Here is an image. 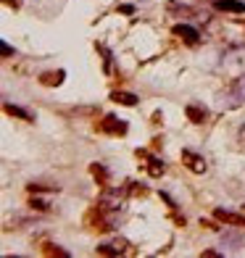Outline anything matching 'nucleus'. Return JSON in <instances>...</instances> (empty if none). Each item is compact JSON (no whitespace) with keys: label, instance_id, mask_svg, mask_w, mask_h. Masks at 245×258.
Segmentation results:
<instances>
[{"label":"nucleus","instance_id":"1a4fd4ad","mask_svg":"<svg viewBox=\"0 0 245 258\" xmlns=\"http://www.w3.org/2000/svg\"><path fill=\"white\" fill-rule=\"evenodd\" d=\"M40 82L45 87H53V85H61L63 82V71H48V74H42Z\"/></svg>","mask_w":245,"mask_h":258},{"label":"nucleus","instance_id":"f3484780","mask_svg":"<svg viewBox=\"0 0 245 258\" xmlns=\"http://www.w3.org/2000/svg\"><path fill=\"white\" fill-rule=\"evenodd\" d=\"M0 53H3V55H11L13 50H11V48H8V45H5V42H0Z\"/></svg>","mask_w":245,"mask_h":258},{"label":"nucleus","instance_id":"f257e3e1","mask_svg":"<svg viewBox=\"0 0 245 258\" xmlns=\"http://www.w3.org/2000/svg\"><path fill=\"white\" fill-rule=\"evenodd\" d=\"M172 32H174L177 37H182L187 45H198V42H201V32H198L195 26H190V24H177Z\"/></svg>","mask_w":245,"mask_h":258},{"label":"nucleus","instance_id":"20e7f679","mask_svg":"<svg viewBox=\"0 0 245 258\" xmlns=\"http://www.w3.org/2000/svg\"><path fill=\"white\" fill-rule=\"evenodd\" d=\"M100 129H103V132H108V134H124L127 124L121 122V119H116V116H106L100 122Z\"/></svg>","mask_w":245,"mask_h":258},{"label":"nucleus","instance_id":"0eeeda50","mask_svg":"<svg viewBox=\"0 0 245 258\" xmlns=\"http://www.w3.org/2000/svg\"><path fill=\"white\" fill-rule=\"evenodd\" d=\"M187 119H190L193 124H203L206 122V108H201V106H187Z\"/></svg>","mask_w":245,"mask_h":258},{"label":"nucleus","instance_id":"dca6fc26","mask_svg":"<svg viewBox=\"0 0 245 258\" xmlns=\"http://www.w3.org/2000/svg\"><path fill=\"white\" fill-rule=\"evenodd\" d=\"M119 11L121 13H135V5H129V3L127 5H119Z\"/></svg>","mask_w":245,"mask_h":258},{"label":"nucleus","instance_id":"a211bd4d","mask_svg":"<svg viewBox=\"0 0 245 258\" xmlns=\"http://www.w3.org/2000/svg\"><path fill=\"white\" fill-rule=\"evenodd\" d=\"M201 227H209V229H219V227L214 224V221H206V219H201Z\"/></svg>","mask_w":245,"mask_h":258},{"label":"nucleus","instance_id":"423d86ee","mask_svg":"<svg viewBox=\"0 0 245 258\" xmlns=\"http://www.w3.org/2000/svg\"><path fill=\"white\" fill-rule=\"evenodd\" d=\"M111 100H114V103H121V106H137V95H132V92H114V95H111Z\"/></svg>","mask_w":245,"mask_h":258},{"label":"nucleus","instance_id":"f03ea898","mask_svg":"<svg viewBox=\"0 0 245 258\" xmlns=\"http://www.w3.org/2000/svg\"><path fill=\"white\" fill-rule=\"evenodd\" d=\"M182 163L190 171H195V174H203L206 171V161L201 158V155H195L193 150H182Z\"/></svg>","mask_w":245,"mask_h":258},{"label":"nucleus","instance_id":"7ed1b4c3","mask_svg":"<svg viewBox=\"0 0 245 258\" xmlns=\"http://www.w3.org/2000/svg\"><path fill=\"white\" fill-rule=\"evenodd\" d=\"M214 219L224 221V224H232V227H245V216L243 214H230V211H224V208H216Z\"/></svg>","mask_w":245,"mask_h":258},{"label":"nucleus","instance_id":"f8f14e48","mask_svg":"<svg viewBox=\"0 0 245 258\" xmlns=\"http://www.w3.org/2000/svg\"><path fill=\"white\" fill-rule=\"evenodd\" d=\"M42 253H45V256H61V258H66V256H69L66 251H61L58 245H50V243H48V245H42Z\"/></svg>","mask_w":245,"mask_h":258},{"label":"nucleus","instance_id":"4468645a","mask_svg":"<svg viewBox=\"0 0 245 258\" xmlns=\"http://www.w3.org/2000/svg\"><path fill=\"white\" fill-rule=\"evenodd\" d=\"M40 190H58V187H42V184H29V192H40Z\"/></svg>","mask_w":245,"mask_h":258},{"label":"nucleus","instance_id":"2eb2a0df","mask_svg":"<svg viewBox=\"0 0 245 258\" xmlns=\"http://www.w3.org/2000/svg\"><path fill=\"white\" fill-rule=\"evenodd\" d=\"M32 206H34L37 211H48V203H45V200H32Z\"/></svg>","mask_w":245,"mask_h":258},{"label":"nucleus","instance_id":"9b49d317","mask_svg":"<svg viewBox=\"0 0 245 258\" xmlns=\"http://www.w3.org/2000/svg\"><path fill=\"white\" fill-rule=\"evenodd\" d=\"M90 171H92V177H95L100 184H106V169H103L100 163H92V166H90Z\"/></svg>","mask_w":245,"mask_h":258},{"label":"nucleus","instance_id":"ddd939ff","mask_svg":"<svg viewBox=\"0 0 245 258\" xmlns=\"http://www.w3.org/2000/svg\"><path fill=\"white\" fill-rule=\"evenodd\" d=\"M121 248H114V245H100L98 248V256H119Z\"/></svg>","mask_w":245,"mask_h":258},{"label":"nucleus","instance_id":"6e6552de","mask_svg":"<svg viewBox=\"0 0 245 258\" xmlns=\"http://www.w3.org/2000/svg\"><path fill=\"white\" fill-rule=\"evenodd\" d=\"M5 114L21 119V122H32V114H29V111H24V108H18V106H11V103H5Z\"/></svg>","mask_w":245,"mask_h":258},{"label":"nucleus","instance_id":"39448f33","mask_svg":"<svg viewBox=\"0 0 245 258\" xmlns=\"http://www.w3.org/2000/svg\"><path fill=\"white\" fill-rule=\"evenodd\" d=\"M219 11H230V13H245V3L240 0H216L214 3Z\"/></svg>","mask_w":245,"mask_h":258},{"label":"nucleus","instance_id":"9d476101","mask_svg":"<svg viewBox=\"0 0 245 258\" xmlns=\"http://www.w3.org/2000/svg\"><path fill=\"white\" fill-rule=\"evenodd\" d=\"M148 171H150V177H161V174H164L166 169H164V163L158 161V158H150V166H148Z\"/></svg>","mask_w":245,"mask_h":258}]
</instances>
